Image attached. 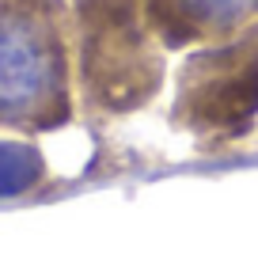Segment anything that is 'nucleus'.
Segmentation results:
<instances>
[{
    "label": "nucleus",
    "mask_w": 258,
    "mask_h": 262,
    "mask_svg": "<svg viewBox=\"0 0 258 262\" xmlns=\"http://www.w3.org/2000/svg\"><path fill=\"white\" fill-rule=\"evenodd\" d=\"M73 114V4L0 0V125L46 133Z\"/></svg>",
    "instance_id": "nucleus-1"
},
{
    "label": "nucleus",
    "mask_w": 258,
    "mask_h": 262,
    "mask_svg": "<svg viewBox=\"0 0 258 262\" xmlns=\"http://www.w3.org/2000/svg\"><path fill=\"white\" fill-rule=\"evenodd\" d=\"M167 57L140 0H73L76 95L91 114L126 118L152 106L167 88Z\"/></svg>",
    "instance_id": "nucleus-2"
},
{
    "label": "nucleus",
    "mask_w": 258,
    "mask_h": 262,
    "mask_svg": "<svg viewBox=\"0 0 258 262\" xmlns=\"http://www.w3.org/2000/svg\"><path fill=\"white\" fill-rule=\"evenodd\" d=\"M171 129L205 148L243 141L258 125V23L232 38L194 46L171 72Z\"/></svg>",
    "instance_id": "nucleus-3"
},
{
    "label": "nucleus",
    "mask_w": 258,
    "mask_h": 262,
    "mask_svg": "<svg viewBox=\"0 0 258 262\" xmlns=\"http://www.w3.org/2000/svg\"><path fill=\"white\" fill-rule=\"evenodd\" d=\"M140 4L167 53L209 46L258 23V0H140Z\"/></svg>",
    "instance_id": "nucleus-4"
},
{
    "label": "nucleus",
    "mask_w": 258,
    "mask_h": 262,
    "mask_svg": "<svg viewBox=\"0 0 258 262\" xmlns=\"http://www.w3.org/2000/svg\"><path fill=\"white\" fill-rule=\"evenodd\" d=\"M46 179V160L27 141H0V198L27 194Z\"/></svg>",
    "instance_id": "nucleus-5"
}]
</instances>
